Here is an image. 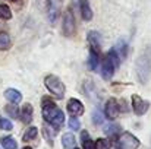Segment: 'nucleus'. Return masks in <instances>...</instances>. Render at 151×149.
<instances>
[{"instance_id":"nucleus-32","label":"nucleus","mask_w":151,"mask_h":149,"mask_svg":"<svg viewBox=\"0 0 151 149\" xmlns=\"http://www.w3.org/2000/svg\"><path fill=\"white\" fill-rule=\"evenodd\" d=\"M73 149H79V148H73Z\"/></svg>"},{"instance_id":"nucleus-22","label":"nucleus","mask_w":151,"mask_h":149,"mask_svg":"<svg viewBox=\"0 0 151 149\" xmlns=\"http://www.w3.org/2000/svg\"><path fill=\"white\" fill-rule=\"evenodd\" d=\"M37 135H38V129L37 127H28L27 129V132L24 133V136H22V140L24 142H31V140H34L35 138H37Z\"/></svg>"},{"instance_id":"nucleus-28","label":"nucleus","mask_w":151,"mask_h":149,"mask_svg":"<svg viewBox=\"0 0 151 149\" xmlns=\"http://www.w3.org/2000/svg\"><path fill=\"white\" fill-rule=\"evenodd\" d=\"M0 129L1 130H12L13 129V124H12V121L10 120H7V118H3V117H0Z\"/></svg>"},{"instance_id":"nucleus-30","label":"nucleus","mask_w":151,"mask_h":149,"mask_svg":"<svg viewBox=\"0 0 151 149\" xmlns=\"http://www.w3.org/2000/svg\"><path fill=\"white\" fill-rule=\"evenodd\" d=\"M22 149H32V148H31V146H24Z\"/></svg>"},{"instance_id":"nucleus-25","label":"nucleus","mask_w":151,"mask_h":149,"mask_svg":"<svg viewBox=\"0 0 151 149\" xmlns=\"http://www.w3.org/2000/svg\"><path fill=\"white\" fill-rule=\"evenodd\" d=\"M111 148V140L106 139V138H100L96 140V149H110Z\"/></svg>"},{"instance_id":"nucleus-26","label":"nucleus","mask_w":151,"mask_h":149,"mask_svg":"<svg viewBox=\"0 0 151 149\" xmlns=\"http://www.w3.org/2000/svg\"><path fill=\"white\" fill-rule=\"evenodd\" d=\"M93 121H94L96 126H101V124L104 123V117H103V113H101L100 110H96V111H94V114H93Z\"/></svg>"},{"instance_id":"nucleus-29","label":"nucleus","mask_w":151,"mask_h":149,"mask_svg":"<svg viewBox=\"0 0 151 149\" xmlns=\"http://www.w3.org/2000/svg\"><path fill=\"white\" fill-rule=\"evenodd\" d=\"M69 127L72 129V130H79L81 129V123H79V120L76 118V117H70L69 118Z\"/></svg>"},{"instance_id":"nucleus-18","label":"nucleus","mask_w":151,"mask_h":149,"mask_svg":"<svg viewBox=\"0 0 151 149\" xmlns=\"http://www.w3.org/2000/svg\"><path fill=\"white\" fill-rule=\"evenodd\" d=\"M12 46V40H10V35L4 31L0 32V51H6V50L10 48Z\"/></svg>"},{"instance_id":"nucleus-31","label":"nucleus","mask_w":151,"mask_h":149,"mask_svg":"<svg viewBox=\"0 0 151 149\" xmlns=\"http://www.w3.org/2000/svg\"><path fill=\"white\" fill-rule=\"evenodd\" d=\"M9 1H19V0H9Z\"/></svg>"},{"instance_id":"nucleus-14","label":"nucleus","mask_w":151,"mask_h":149,"mask_svg":"<svg viewBox=\"0 0 151 149\" xmlns=\"http://www.w3.org/2000/svg\"><path fill=\"white\" fill-rule=\"evenodd\" d=\"M4 98L7 99L9 102H12V104H18L22 99V94L18 89H15V88H9V89L4 91Z\"/></svg>"},{"instance_id":"nucleus-15","label":"nucleus","mask_w":151,"mask_h":149,"mask_svg":"<svg viewBox=\"0 0 151 149\" xmlns=\"http://www.w3.org/2000/svg\"><path fill=\"white\" fill-rule=\"evenodd\" d=\"M100 63V51L90 48V57H88V69L90 70H96L97 66Z\"/></svg>"},{"instance_id":"nucleus-9","label":"nucleus","mask_w":151,"mask_h":149,"mask_svg":"<svg viewBox=\"0 0 151 149\" xmlns=\"http://www.w3.org/2000/svg\"><path fill=\"white\" fill-rule=\"evenodd\" d=\"M120 113V108H119V102L114 98H109L106 105H104V115L109 118V120H114Z\"/></svg>"},{"instance_id":"nucleus-13","label":"nucleus","mask_w":151,"mask_h":149,"mask_svg":"<svg viewBox=\"0 0 151 149\" xmlns=\"http://www.w3.org/2000/svg\"><path fill=\"white\" fill-rule=\"evenodd\" d=\"M79 10H81V16L84 21H91L93 19V10L90 6L88 0H79Z\"/></svg>"},{"instance_id":"nucleus-4","label":"nucleus","mask_w":151,"mask_h":149,"mask_svg":"<svg viewBox=\"0 0 151 149\" xmlns=\"http://www.w3.org/2000/svg\"><path fill=\"white\" fill-rule=\"evenodd\" d=\"M44 85L50 91V94H53L57 99H62L65 97L66 88H65V85H63V82L60 81L59 76H56V75H47L44 78Z\"/></svg>"},{"instance_id":"nucleus-19","label":"nucleus","mask_w":151,"mask_h":149,"mask_svg":"<svg viewBox=\"0 0 151 149\" xmlns=\"http://www.w3.org/2000/svg\"><path fill=\"white\" fill-rule=\"evenodd\" d=\"M57 133V129L56 127H53L50 124H46L44 127H43V135H44V138H46V140L49 142V145H53V136Z\"/></svg>"},{"instance_id":"nucleus-16","label":"nucleus","mask_w":151,"mask_h":149,"mask_svg":"<svg viewBox=\"0 0 151 149\" xmlns=\"http://www.w3.org/2000/svg\"><path fill=\"white\" fill-rule=\"evenodd\" d=\"M76 145V140H75V136L72 133H65L62 136V146L63 149H73Z\"/></svg>"},{"instance_id":"nucleus-21","label":"nucleus","mask_w":151,"mask_h":149,"mask_svg":"<svg viewBox=\"0 0 151 149\" xmlns=\"http://www.w3.org/2000/svg\"><path fill=\"white\" fill-rule=\"evenodd\" d=\"M120 126L119 124H114V123H111V124H107L106 127H104V132H106V135L107 136H110V138H116L119 133H120Z\"/></svg>"},{"instance_id":"nucleus-24","label":"nucleus","mask_w":151,"mask_h":149,"mask_svg":"<svg viewBox=\"0 0 151 149\" xmlns=\"http://www.w3.org/2000/svg\"><path fill=\"white\" fill-rule=\"evenodd\" d=\"M0 19H3V21L12 19V10H10V7L7 4L0 3Z\"/></svg>"},{"instance_id":"nucleus-3","label":"nucleus","mask_w":151,"mask_h":149,"mask_svg":"<svg viewBox=\"0 0 151 149\" xmlns=\"http://www.w3.org/2000/svg\"><path fill=\"white\" fill-rule=\"evenodd\" d=\"M119 63H120V58H119L117 53L113 48L109 50L101 61V78L104 81H110L113 73L116 72V69L119 67Z\"/></svg>"},{"instance_id":"nucleus-8","label":"nucleus","mask_w":151,"mask_h":149,"mask_svg":"<svg viewBox=\"0 0 151 149\" xmlns=\"http://www.w3.org/2000/svg\"><path fill=\"white\" fill-rule=\"evenodd\" d=\"M150 108V101L142 99L139 95H132V110L137 115H144Z\"/></svg>"},{"instance_id":"nucleus-17","label":"nucleus","mask_w":151,"mask_h":149,"mask_svg":"<svg viewBox=\"0 0 151 149\" xmlns=\"http://www.w3.org/2000/svg\"><path fill=\"white\" fill-rule=\"evenodd\" d=\"M81 142H82V148L84 149H96V142L90 138L87 130L81 132Z\"/></svg>"},{"instance_id":"nucleus-1","label":"nucleus","mask_w":151,"mask_h":149,"mask_svg":"<svg viewBox=\"0 0 151 149\" xmlns=\"http://www.w3.org/2000/svg\"><path fill=\"white\" fill-rule=\"evenodd\" d=\"M41 113H43V118H44V121L47 124L56 127L57 130L63 126V123H65V114L54 104V101L51 98L43 97V99H41Z\"/></svg>"},{"instance_id":"nucleus-12","label":"nucleus","mask_w":151,"mask_h":149,"mask_svg":"<svg viewBox=\"0 0 151 149\" xmlns=\"http://www.w3.org/2000/svg\"><path fill=\"white\" fill-rule=\"evenodd\" d=\"M87 40H88V43H90V48L96 50V51H100L101 37H100V34H99L97 31H90Z\"/></svg>"},{"instance_id":"nucleus-20","label":"nucleus","mask_w":151,"mask_h":149,"mask_svg":"<svg viewBox=\"0 0 151 149\" xmlns=\"http://www.w3.org/2000/svg\"><path fill=\"white\" fill-rule=\"evenodd\" d=\"M0 143H1L3 149H16L18 148V143H16V140H15L12 136H4V138H1V139H0Z\"/></svg>"},{"instance_id":"nucleus-10","label":"nucleus","mask_w":151,"mask_h":149,"mask_svg":"<svg viewBox=\"0 0 151 149\" xmlns=\"http://www.w3.org/2000/svg\"><path fill=\"white\" fill-rule=\"evenodd\" d=\"M66 108H68V113H69L70 115H73V117L82 115V114H84V111H85L84 104H82L79 99H76V98H70L69 99V101H68Z\"/></svg>"},{"instance_id":"nucleus-5","label":"nucleus","mask_w":151,"mask_h":149,"mask_svg":"<svg viewBox=\"0 0 151 149\" xmlns=\"http://www.w3.org/2000/svg\"><path fill=\"white\" fill-rule=\"evenodd\" d=\"M139 145H141V142L137 136H134L129 132H123L116 139L114 149H138Z\"/></svg>"},{"instance_id":"nucleus-2","label":"nucleus","mask_w":151,"mask_h":149,"mask_svg":"<svg viewBox=\"0 0 151 149\" xmlns=\"http://www.w3.org/2000/svg\"><path fill=\"white\" fill-rule=\"evenodd\" d=\"M135 69H137V78L139 81V83L145 85L151 73V48L148 47L144 50L139 57L135 61Z\"/></svg>"},{"instance_id":"nucleus-11","label":"nucleus","mask_w":151,"mask_h":149,"mask_svg":"<svg viewBox=\"0 0 151 149\" xmlns=\"http://www.w3.org/2000/svg\"><path fill=\"white\" fill-rule=\"evenodd\" d=\"M32 115H34V108H32V105H31L29 102L24 104L22 108H21V111H19V118H21V121H22L24 124H29V123L32 121Z\"/></svg>"},{"instance_id":"nucleus-7","label":"nucleus","mask_w":151,"mask_h":149,"mask_svg":"<svg viewBox=\"0 0 151 149\" xmlns=\"http://www.w3.org/2000/svg\"><path fill=\"white\" fill-rule=\"evenodd\" d=\"M63 0H46V12L50 24H56L62 12Z\"/></svg>"},{"instance_id":"nucleus-27","label":"nucleus","mask_w":151,"mask_h":149,"mask_svg":"<svg viewBox=\"0 0 151 149\" xmlns=\"http://www.w3.org/2000/svg\"><path fill=\"white\" fill-rule=\"evenodd\" d=\"M4 110H6V113H7L10 117H13V118H19V110H18L16 105H7Z\"/></svg>"},{"instance_id":"nucleus-6","label":"nucleus","mask_w":151,"mask_h":149,"mask_svg":"<svg viewBox=\"0 0 151 149\" xmlns=\"http://www.w3.org/2000/svg\"><path fill=\"white\" fill-rule=\"evenodd\" d=\"M62 29L63 34L66 37H73L76 32V22H75V15L72 12V9H66V12L63 13V24H62Z\"/></svg>"},{"instance_id":"nucleus-23","label":"nucleus","mask_w":151,"mask_h":149,"mask_svg":"<svg viewBox=\"0 0 151 149\" xmlns=\"http://www.w3.org/2000/svg\"><path fill=\"white\" fill-rule=\"evenodd\" d=\"M113 50L117 53V56H119V58L122 60V58H125L126 57V54H128V46L123 43V41H119L117 44H116V47H113Z\"/></svg>"}]
</instances>
